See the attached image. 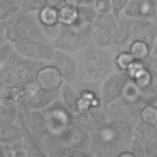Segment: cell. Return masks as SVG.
<instances>
[{
	"mask_svg": "<svg viewBox=\"0 0 157 157\" xmlns=\"http://www.w3.org/2000/svg\"><path fill=\"white\" fill-rule=\"evenodd\" d=\"M109 121L98 130L91 132V155L93 157H118L123 149L130 146L135 123L116 105L110 104Z\"/></svg>",
	"mask_w": 157,
	"mask_h": 157,
	"instance_id": "cell-1",
	"label": "cell"
},
{
	"mask_svg": "<svg viewBox=\"0 0 157 157\" xmlns=\"http://www.w3.org/2000/svg\"><path fill=\"white\" fill-rule=\"evenodd\" d=\"M41 145L44 152L52 157H93L90 151L91 134L77 124L46 135Z\"/></svg>",
	"mask_w": 157,
	"mask_h": 157,
	"instance_id": "cell-2",
	"label": "cell"
},
{
	"mask_svg": "<svg viewBox=\"0 0 157 157\" xmlns=\"http://www.w3.org/2000/svg\"><path fill=\"white\" fill-rule=\"evenodd\" d=\"M116 50L118 47L104 49L93 43L86 49L75 54L78 63V80L102 82L104 78H107L112 72L116 71L115 66Z\"/></svg>",
	"mask_w": 157,
	"mask_h": 157,
	"instance_id": "cell-3",
	"label": "cell"
},
{
	"mask_svg": "<svg viewBox=\"0 0 157 157\" xmlns=\"http://www.w3.org/2000/svg\"><path fill=\"white\" fill-rule=\"evenodd\" d=\"M0 33H2L0 44L6 41L16 43L17 39L25 38H47L41 27L38 25L35 14H29L24 11H19L16 16H13L8 21H2V32Z\"/></svg>",
	"mask_w": 157,
	"mask_h": 157,
	"instance_id": "cell-4",
	"label": "cell"
},
{
	"mask_svg": "<svg viewBox=\"0 0 157 157\" xmlns=\"http://www.w3.org/2000/svg\"><path fill=\"white\" fill-rule=\"evenodd\" d=\"M93 33L94 32H86L77 25H61L58 35L50 39V44L55 50L78 54L90 44H93Z\"/></svg>",
	"mask_w": 157,
	"mask_h": 157,
	"instance_id": "cell-5",
	"label": "cell"
},
{
	"mask_svg": "<svg viewBox=\"0 0 157 157\" xmlns=\"http://www.w3.org/2000/svg\"><path fill=\"white\" fill-rule=\"evenodd\" d=\"M14 49L17 54H21L25 58L36 60V61H46V63H50L55 55V49L52 47L50 39L47 38L17 39L14 43Z\"/></svg>",
	"mask_w": 157,
	"mask_h": 157,
	"instance_id": "cell-6",
	"label": "cell"
},
{
	"mask_svg": "<svg viewBox=\"0 0 157 157\" xmlns=\"http://www.w3.org/2000/svg\"><path fill=\"white\" fill-rule=\"evenodd\" d=\"M43 113L47 120L50 134L60 132V130L74 124V112L60 98L52 102L50 105H47L46 109H43Z\"/></svg>",
	"mask_w": 157,
	"mask_h": 157,
	"instance_id": "cell-7",
	"label": "cell"
},
{
	"mask_svg": "<svg viewBox=\"0 0 157 157\" xmlns=\"http://www.w3.org/2000/svg\"><path fill=\"white\" fill-rule=\"evenodd\" d=\"M129 82V75L126 71H115L107 78H104L101 83V98L104 105L109 107L110 104L120 101L123 98L124 88Z\"/></svg>",
	"mask_w": 157,
	"mask_h": 157,
	"instance_id": "cell-8",
	"label": "cell"
},
{
	"mask_svg": "<svg viewBox=\"0 0 157 157\" xmlns=\"http://www.w3.org/2000/svg\"><path fill=\"white\" fill-rule=\"evenodd\" d=\"M5 63L10 64V66L14 69V72L17 74L19 80H21V83L24 86L29 85V83L36 82V74H38L39 68H41L43 64H46V61H36V60L25 58L21 54H17L16 50L13 52L11 57ZM0 64H3V63H0Z\"/></svg>",
	"mask_w": 157,
	"mask_h": 157,
	"instance_id": "cell-9",
	"label": "cell"
},
{
	"mask_svg": "<svg viewBox=\"0 0 157 157\" xmlns=\"http://www.w3.org/2000/svg\"><path fill=\"white\" fill-rule=\"evenodd\" d=\"M60 98V93H50L39 86L36 82L25 85V105L22 109L43 110Z\"/></svg>",
	"mask_w": 157,
	"mask_h": 157,
	"instance_id": "cell-10",
	"label": "cell"
},
{
	"mask_svg": "<svg viewBox=\"0 0 157 157\" xmlns=\"http://www.w3.org/2000/svg\"><path fill=\"white\" fill-rule=\"evenodd\" d=\"M109 121V110L105 105L99 107H91L86 112L74 113V124L86 129L88 132H94L101 126H104Z\"/></svg>",
	"mask_w": 157,
	"mask_h": 157,
	"instance_id": "cell-11",
	"label": "cell"
},
{
	"mask_svg": "<svg viewBox=\"0 0 157 157\" xmlns=\"http://www.w3.org/2000/svg\"><path fill=\"white\" fill-rule=\"evenodd\" d=\"M61 72L64 82L74 83L78 80V63L75 54H69L64 50H55V55L50 61Z\"/></svg>",
	"mask_w": 157,
	"mask_h": 157,
	"instance_id": "cell-12",
	"label": "cell"
},
{
	"mask_svg": "<svg viewBox=\"0 0 157 157\" xmlns=\"http://www.w3.org/2000/svg\"><path fill=\"white\" fill-rule=\"evenodd\" d=\"M36 83L46 91H50V93H60L61 86L64 83V78H63L61 72L54 66V64L46 63L39 68V71L36 74Z\"/></svg>",
	"mask_w": 157,
	"mask_h": 157,
	"instance_id": "cell-13",
	"label": "cell"
},
{
	"mask_svg": "<svg viewBox=\"0 0 157 157\" xmlns=\"http://www.w3.org/2000/svg\"><path fill=\"white\" fill-rule=\"evenodd\" d=\"M35 17H36L38 25L41 27V30L44 32V35L49 39H54L58 35L61 24H60V16H58V10L57 8L47 5L39 13H36Z\"/></svg>",
	"mask_w": 157,
	"mask_h": 157,
	"instance_id": "cell-14",
	"label": "cell"
},
{
	"mask_svg": "<svg viewBox=\"0 0 157 157\" xmlns=\"http://www.w3.org/2000/svg\"><path fill=\"white\" fill-rule=\"evenodd\" d=\"M124 16L157 21V0H130Z\"/></svg>",
	"mask_w": 157,
	"mask_h": 157,
	"instance_id": "cell-15",
	"label": "cell"
},
{
	"mask_svg": "<svg viewBox=\"0 0 157 157\" xmlns=\"http://www.w3.org/2000/svg\"><path fill=\"white\" fill-rule=\"evenodd\" d=\"M21 110L24 112L25 121H27V126L30 127V130L39 141H43V138L50 134V129H49V124L43 110H35V109H21Z\"/></svg>",
	"mask_w": 157,
	"mask_h": 157,
	"instance_id": "cell-16",
	"label": "cell"
},
{
	"mask_svg": "<svg viewBox=\"0 0 157 157\" xmlns=\"http://www.w3.org/2000/svg\"><path fill=\"white\" fill-rule=\"evenodd\" d=\"M0 101H6L17 104L19 109L25 105V86L24 85H16V86H5L0 91Z\"/></svg>",
	"mask_w": 157,
	"mask_h": 157,
	"instance_id": "cell-17",
	"label": "cell"
},
{
	"mask_svg": "<svg viewBox=\"0 0 157 157\" xmlns=\"http://www.w3.org/2000/svg\"><path fill=\"white\" fill-rule=\"evenodd\" d=\"M24 138V130L19 123L0 124V143H14Z\"/></svg>",
	"mask_w": 157,
	"mask_h": 157,
	"instance_id": "cell-18",
	"label": "cell"
},
{
	"mask_svg": "<svg viewBox=\"0 0 157 157\" xmlns=\"http://www.w3.org/2000/svg\"><path fill=\"white\" fill-rule=\"evenodd\" d=\"M19 113H21V109H19L17 104L0 101V124L17 123Z\"/></svg>",
	"mask_w": 157,
	"mask_h": 157,
	"instance_id": "cell-19",
	"label": "cell"
},
{
	"mask_svg": "<svg viewBox=\"0 0 157 157\" xmlns=\"http://www.w3.org/2000/svg\"><path fill=\"white\" fill-rule=\"evenodd\" d=\"M60 99L75 113V110H77V102H78V93H77L74 83H69V82H64V83H63L61 91H60Z\"/></svg>",
	"mask_w": 157,
	"mask_h": 157,
	"instance_id": "cell-20",
	"label": "cell"
},
{
	"mask_svg": "<svg viewBox=\"0 0 157 157\" xmlns=\"http://www.w3.org/2000/svg\"><path fill=\"white\" fill-rule=\"evenodd\" d=\"M127 50L137 60H146L152 54V47L148 43L143 41V39H140V38H134L132 41H130V44L127 46Z\"/></svg>",
	"mask_w": 157,
	"mask_h": 157,
	"instance_id": "cell-21",
	"label": "cell"
},
{
	"mask_svg": "<svg viewBox=\"0 0 157 157\" xmlns=\"http://www.w3.org/2000/svg\"><path fill=\"white\" fill-rule=\"evenodd\" d=\"M132 39H134V36L129 33L126 25L121 21H118L116 29L113 30V46L118 49H127V46L130 44Z\"/></svg>",
	"mask_w": 157,
	"mask_h": 157,
	"instance_id": "cell-22",
	"label": "cell"
},
{
	"mask_svg": "<svg viewBox=\"0 0 157 157\" xmlns=\"http://www.w3.org/2000/svg\"><path fill=\"white\" fill-rule=\"evenodd\" d=\"M120 21L126 25V29L129 30V33L132 35L134 38L138 36L146 27H149L151 22H154V21H146V19H140V17H130V16H123Z\"/></svg>",
	"mask_w": 157,
	"mask_h": 157,
	"instance_id": "cell-23",
	"label": "cell"
},
{
	"mask_svg": "<svg viewBox=\"0 0 157 157\" xmlns=\"http://www.w3.org/2000/svg\"><path fill=\"white\" fill-rule=\"evenodd\" d=\"M16 85H22V83L17 74L14 72V69L6 63L0 64V86L5 88V86H16Z\"/></svg>",
	"mask_w": 157,
	"mask_h": 157,
	"instance_id": "cell-24",
	"label": "cell"
},
{
	"mask_svg": "<svg viewBox=\"0 0 157 157\" xmlns=\"http://www.w3.org/2000/svg\"><path fill=\"white\" fill-rule=\"evenodd\" d=\"M135 57L127 49H118L115 54V66L118 71H127L135 63Z\"/></svg>",
	"mask_w": 157,
	"mask_h": 157,
	"instance_id": "cell-25",
	"label": "cell"
},
{
	"mask_svg": "<svg viewBox=\"0 0 157 157\" xmlns=\"http://www.w3.org/2000/svg\"><path fill=\"white\" fill-rule=\"evenodd\" d=\"M21 11L17 0H0V21H8Z\"/></svg>",
	"mask_w": 157,
	"mask_h": 157,
	"instance_id": "cell-26",
	"label": "cell"
},
{
	"mask_svg": "<svg viewBox=\"0 0 157 157\" xmlns=\"http://www.w3.org/2000/svg\"><path fill=\"white\" fill-rule=\"evenodd\" d=\"M93 43L99 47L104 49H112L113 46V32L110 30H102V29H94L93 33Z\"/></svg>",
	"mask_w": 157,
	"mask_h": 157,
	"instance_id": "cell-27",
	"label": "cell"
},
{
	"mask_svg": "<svg viewBox=\"0 0 157 157\" xmlns=\"http://www.w3.org/2000/svg\"><path fill=\"white\" fill-rule=\"evenodd\" d=\"M58 16L61 25H74L78 19V6L64 5L58 10Z\"/></svg>",
	"mask_w": 157,
	"mask_h": 157,
	"instance_id": "cell-28",
	"label": "cell"
},
{
	"mask_svg": "<svg viewBox=\"0 0 157 157\" xmlns=\"http://www.w3.org/2000/svg\"><path fill=\"white\" fill-rule=\"evenodd\" d=\"M116 25H118V19L113 16V13H102V14H98L94 19V29L113 32Z\"/></svg>",
	"mask_w": 157,
	"mask_h": 157,
	"instance_id": "cell-29",
	"label": "cell"
},
{
	"mask_svg": "<svg viewBox=\"0 0 157 157\" xmlns=\"http://www.w3.org/2000/svg\"><path fill=\"white\" fill-rule=\"evenodd\" d=\"M140 121L141 123H146V124H157V102L152 104H145L141 109H140Z\"/></svg>",
	"mask_w": 157,
	"mask_h": 157,
	"instance_id": "cell-30",
	"label": "cell"
},
{
	"mask_svg": "<svg viewBox=\"0 0 157 157\" xmlns=\"http://www.w3.org/2000/svg\"><path fill=\"white\" fill-rule=\"evenodd\" d=\"M46 6L47 0H21V11L29 13V14H36Z\"/></svg>",
	"mask_w": 157,
	"mask_h": 157,
	"instance_id": "cell-31",
	"label": "cell"
},
{
	"mask_svg": "<svg viewBox=\"0 0 157 157\" xmlns=\"http://www.w3.org/2000/svg\"><path fill=\"white\" fill-rule=\"evenodd\" d=\"M130 151L134 152L135 157H146V143L143 141V138L140 135H137L134 132V137H132V141H130Z\"/></svg>",
	"mask_w": 157,
	"mask_h": 157,
	"instance_id": "cell-32",
	"label": "cell"
},
{
	"mask_svg": "<svg viewBox=\"0 0 157 157\" xmlns=\"http://www.w3.org/2000/svg\"><path fill=\"white\" fill-rule=\"evenodd\" d=\"M129 3L130 0H112V13L118 21L124 16V11L129 6Z\"/></svg>",
	"mask_w": 157,
	"mask_h": 157,
	"instance_id": "cell-33",
	"label": "cell"
},
{
	"mask_svg": "<svg viewBox=\"0 0 157 157\" xmlns=\"http://www.w3.org/2000/svg\"><path fill=\"white\" fill-rule=\"evenodd\" d=\"M93 6L98 11V14H102V13H112V0H96Z\"/></svg>",
	"mask_w": 157,
	"mask_h": 157,
	"instance_id": "cell-34",
	"label": "cell"
},
{
	"mask_svg": "<svg viewBox=\"0 0 157 157\" xmlns=\"http://www.w3.org/2000/svg\"><path fill=\"white\" fill-rule=\"evenodd\" d=\"M143 61H145L148 71H149V72H151V75L154 77V82H155V85H157V57L149 55L146 60H143Z\"/></svg>",
	"mask_w": 157,
	"mask_h": 157,
	"instance_id": "cell-35",
	"label": "cell"
},
{
	"mask_svg": "<svg viewBox=\"0 0 157 157\" xmlns=\"http://www.w3.org/2000/svg\"><path fill=\"white\" fill-rule=\"evenodd\" d=\"M47 5L49 6H54L57 10H60L61 6H64L66 3H64V0H47Z\"/></svg>",
	"mask_w": 157,
	"mask_h": 157,
	"instance_id": "cell-36",
	"label": "cell"
},
{
	"mask_svg": "<svg viewBox=\"0 0 157 157\" xmlns=\"http://www.w3.org/2000/svg\"><path fill=\"white\" fill-rule=\"evenodd\" d=\"M64 3L69 5V6H80L82 5V0H64Z\"/></svg>",
	"mask_w": 157,
	"mask_h": 157,
	"instance_id": "cell-37",
	"label": "cell"
},
{
	"mask_svg": "<svg viewBox=\"0 0 157 157\" xmlns=\"http://www.w3.org/2000/svg\"><path fill=\"white\" fill-rule=\"evenodd\" d=\"M96 0H82V5H94Z\"/></svg>",
	"mask_w": 157,
	"mask_h": 157,
	"instance_id": "cell-38",
	"label": "cell"
},
{
	"mask_svg": "<svg viewBox=\"0 0 157 157\" xmlns=\"http://www.w3.org/2000/svg\"><path fill=\"white\" fill-rule=\"evenodd\" d=\"M152 57H157V38H155V44H154V49H152Z\"/></svg>",
	"mask_w": 157,
	"mask_h": 157,
	"instance_id": "cell-39",
	"label": "cell"
},
{
	"mask_svg": "<svg viewBox=\"0 0 157 157\" xmlns=\"http://www.w3.org/2000/svg\"><path fill=\"white\" fill-rule=\"evenodd\" d=\"M17 2H19V3H21V0H17Z\"/></svg>",
	"mask_w": 157,
	"mask_h": 157,
	"instance_id": "cell-40",
	"label": "cell"
},
{
	"mask_svg": "<svg viewBox=\"0 0 157 157\" xmlns=\"http://www.w3.org/2000/svg\"><path fill=\"white\" fill-rule=\"evenodd\" d=\"M155 86H157V85H155Z\"/></svg>",
	"mask_w": 157,
	"mask_h": 157,
	"instance_id": "cell-41",
	"label": "cell"
}]
</instances>
